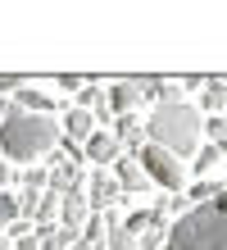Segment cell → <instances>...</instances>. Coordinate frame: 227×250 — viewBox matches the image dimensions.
<instances>
[{
  "label": "cell",
  "mask_w": 227,
  "mask_h": 250,
  "mask_svg": "<svg viewBox=\"0 0 227 250\" xmlns=\"http://www.w3.org/2000/svg\"><path fill=\"white\" fill-rule=\"evenodd\" d=\"M55 146H59V123L50 114H23V109L9 105L5 123H0V155H5L9 164L41 159V155H50Z\"/></svg>",
  "instance_id": "obj_1"
},
{
  "label": "cell",
  "mask_w": 227,
  "mask_h": 250,
  "mask_svg": "<svg viewBox=\"0 0 227 250\" xmlns=\"http://www.w3.org/2000/svg\"><path fill=\"white\" fill-rule=\"evenodd\" d=\"M164 250H227V187L218 200L191 205L164 237Z\"/></svg>",
  "instance_id": "obj_2"
},
{
  "label": "cell",
  "mask_w": 227,
  "mask_h": 250,
  "mask_svg": "<svg viewBox=\"0 0 227 250\" xmlns=\"http://www.w3.org/2000/svg\"><path fill=\"white\" fill-rule=\"evenodd\" d=\"M200 132H205V119L195 105H155V114H150L145 123V141L159 146V150H168L177 159H186L200 150Z\"/></svg>",
  "instance_id": "obj_3"
},
{
  "label": "cell",
  "mask_w": 227,
  "mask_h": 250,
  "mask_svg": "<svg viewBox=\"0 0 227 250\" xmlns=\"http://www.w3.org/2000/svg\"><path fill=\"white\" fill-rule=\"evenodd\" d=\"M132 159L145 168V178L150 182H159L164 191H177L182 196V187H186V168H182V159L177 155H168V150H159V146H141V150H132Z\"/></svg>",
  "instance_id": "obj_4"
},
{
  "label": "cell",
  "mask_w": 227,
  "mask_h": 250,
  "mask_svg": "<svg viewBox=\"0 0 227 250\" xmlns=\"http://www.w3.org/2000/svg\"><path fill=\"white\" fill-rule=\"evenodd\" d=\"M104 96H109V114H132L141 100H150V78H118Z\"/></svg>",
  "instance_id": "obj_5"
},
{
  "label": "cell",
  "mask_w": 227,
  "mask_h": 250,
  "mask_svg": "<svg viewBox=\"0 0 227 250\" xmlns=\"http://www.w3.org/2000/svg\"><path fill=\"white\" fill-rule=\"evenodd\" d=\"M86 218H91V200H86V187H82V182H73V187L64 191V200H59V228H68V232H78V237H82Z\"/></svg>",
  "instance_id": "obj_6"
},
{
  "label": "cell",
  "mask_w": 227,
  "mask_h": 250,
  "mask_svg": "<svg viewBox=\"0 0 227 250\" xmlns=\"http://www.w3.org/2000/svg\"><path fill=\"white\" fill-rule=\"evenodd\" d=\"M123 155H127V150H123V141H118L109 127H100L96 137H91V141L82 146V159H91L96 168H114V164H118Z\"/></svg>",
  "instance_id": "obj_7"
},
{
  "label": "cell",
  "mask_w": 227,
  "mask_h": 250,
  "mask_svg": "<svg viewBox=\"0 0 227 250\" xmlns=\"http://www.w3.org/2000/svg\"><path fill=\"white\" fill-rule=\"evenodd\" d=\"M86 200H91V209H109V205L123 200V191H118V182H114L109 168H96L86 178Z\"/></svg>",
  "instance_id": "obj_8"
},
{
  "label": "cell",
  "mask_w": 227,
  "mask_h": 250,
  "mask_svg": "<svg viewBox=\"0 0 227 250\" xmlns=\"http://www.w3.org/2000/svg\"><path fill=\"white\" fill-rule=\"evenodd\" d=\"M114 182H118V191H123V196H145L150 191V178H145V168L136 164L132 155H123L114 164Z\"/></svg>",
  "instance_id": "obj_9"
},
{
  "label": "cell",
  "mask_w": 227,
  "mask_h": 250,
  "mask_svg": "<svg viewBox=\"0 0 227 250\" xmlns=\"http://www.w3.org/2000/svg\"><path fill=\"white\" fill-rule=\"evenodd\" d=\"M96 132H100V123L91 119L86 109H78V105H73V109L64 114V137H68V146H86L91 137H96Z\"/></svg>",
  "instance_id": "obj_10"
},
{
  "label": "cell",
  "mask_w": 227,
  "mask_h": 250,
  "mask_svg": "<svg viewBox=\"0 0 227 250\" xmlns=\"http://www.w3.org/2000/svg\"><path fill=\"white\" fill-rule=\"evenodd\" d=\"M14 109H23V114H50L55 109V100H50V91H41V86H19L14 91Z\"/></svg>",
  "instance_id": "obj_11"
},
{
  "label": "cell",
  "mask_w": 227,
  "mask_h": 250,
  "mask_svg": "<svg viewBox=\"0 0 227 250\" xmlns=\"http://www.w3.org/2000/svg\"><path fill=\"white\" fill-rule=\"evenodd\" d=\"M114 137L123 141V150H141V119L136 114H118V123H114Z\"/></svg>",
  "instance_id": "obj_12"
},
{
  "label": "cell",
  "mask_w": 227,
  "mask_h": 250,
  "mask_svg": "<svg viewBox=\"0 0 227 250\" xmlns=\"http://www.w3.org/2000/svg\"><path fill=\"white\" fill-rule=\"evenodd\" d=\"M104 223H109V237H104V250H136V241H132V232L118 223L114 214H104Z\"/></svg>",
  "instance_id": "obj_13"
},
{
  "label": "cell",
  "mask_w": 227,
  "mask_h": 250,
  "mask_svg": "<svg viewBox=\"0 0 227 250\" xmlns=\"http://www.w3.org/2000/svg\"><path fill=\"white\" fill-rule=\"evenodd\" d=\"M59 200H64L59 191H41V200H37V214H32V218H37L41 228H50V218L59 214Z\"/></svg>",
  "instance_id": "obj_14"
},
{
  "label": "cell",
  "mask_w": 227,
  "mask_h": 250,
  "mask_svg": "<svg viewBox=\"0 0 227 250\" xmlns=\"http://www.w3.org/2000/svg\"><path fill=\"white\" fill-rule=\"evenodd\" d=\"M223 105H227V82L205 78V109H223Z\"/></svg>",
  "instance_id": "obj_15"
},
{
  "label": "cell",
  "mask_w": 227,
  "mask_h": 250,
  "mask_svg": "<svg viewBox=\"0 0 227 250\" xmlns=\"http://www.w3.org/2000/svg\"><path fill=\"white\" fill-rule=\"evenodd\" d=\"M19 223V200L0 191V237H9V228Z\"/></svg>",
  "instance_id": "obj_16"
},
{
  "label": "cell",
  "mask_w": 227,
  "mask_h": 250,
  "mask_svg": "<svg viewBox=\"0 0 227 250\" xmlns=\"http://www.w3.org/2000/svg\"><path fill=\"white\" fill-rule=\"evenodd\" d=\"M218 196H223V187H218V182H195L186 200H200V205H209V200H218Z\"/></svg>",
  "instance_id": "obj_17"
},
{
  "label": "cell",
  "mask_w": 227,
  "mask_h": 250,
  "mask_svg": "<svg viewBox=\"0 0 227 250\" xmlns=\"http://www.w3.org/2000/svg\"><path fill=\"white\" fill-rule=\"evenodd\" d=\"M218 159H223V155H218V146H214V141H209V146H205V150H195V173H209V168H214V164H218Z\"/></svg>",
  "instance_id": "obj_18"
},
{
  "label": "cell",
  "mask_w": 227,
  "mask_h": 250,
  "mask_svg": "<svg viewBox=\"0 0 227 250\" xmlns=\"http://www.w3.org/2000/svg\"><path fill=\"white\" fill-rule=\"evenodd\" d=\"M45 182H50V178H45V168H27L23 173V191H32V196H41Z\"/></svg>",
  "instance_id": "obj_19"
},
{
  "label": "cell",
  "mask_w": 227,
  "mask_h": 250,
  "mask_svg": "<svg viewBox=\"0 0 227 250\" xmlns=\"http://www.w3.org/2000/svg\"><path fill=\"white\" fill-rule=\"evenodd\" d=\"M205 132L214 137V146H227V114H214V119L205 123Z\"/></svg>",
  "instance_id": "obj_20"
},
{
  "label": "cell",
  "mask_w": 227,
  "mask_h": 250,
  "mask_svg": "<svg viewBox=\"0 0 227 250\" xmlns=\"http://www.w3.org/2000/svg\"><path fill=\"white\" fill-rule=\"evenodd\" d=\"M19 86H27V78H14V73H0V91H19Z\"/></svg>",
  "instance_id": "obj_21"
},
{
  "label": "cell",
  "mask_w": 227,
  "mask_h": 250,
  "mask_svg": "<svg viewBox=\"0 0 227 250\" xmlns=\"http://www.w3.org/2000/svg\"><path fill=\"white\" fill-rule=\"evenodd\" d=\"M19 250H41V241H37V232H27V237H19Z\"/></svg>",
  "instance_id": "obj_22"
},
{
  "label": "cell",
  "mask_w": 227,
  "mask_h": 250,
  "mask_svg": "<svg viewBox=\"0 0 227 250\" xmlns=\"http://www.w3.org/2000/svg\"><path fill=\"white\" fill-rule=\"evenodd\" d=\"M14 182V164H0V187H9Z\"/></svg>",
  "instance_id": "obj_23"
},
{
  "label": "cell",
  "mask_w": 227,
  "mask_h": 250,
  "mask_svg": "<svg viewBox=\"0 0 227 250\" xmlns=\"http://www.w3.org/2000/svg\"><path fill=\"white\" fill-rule=\"evenodd\" d=\"M5 114H9V105H0V123H5Z\"/></svg>",
  "instance_id": "obj_24"
},
{
  "label": "cell",
  "mask_w": 227,
  "mask_h": 250,
  "mask_svg": "<svg viewBox=\"0 0 227 250\" xmlns=\"http://www.w3.org/2000/svg\"><path fill=\"white\" fill-rule=\"evenodd\" d=\"M0 250H9V237H0Z\"/></svg>",
  "instance_id": "obj_25"
},
{
  "label": "cell",
  "mask_w": 227,
  "mask_h": 250,
  "mask_svg": "<svg viewBox=\"0 0 227 250\" xmlns=\"http://www.w3.org/2000/svg\"><path fill=\"white\" fill-rule=\"evenodd\" d=\"M73 250H91V246H86V241H78V246H73Z\"/></svg>",
  "instance_id": "obj_26"
}]
</instances>
